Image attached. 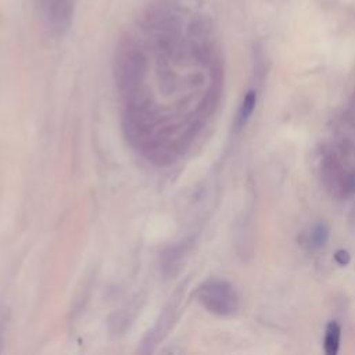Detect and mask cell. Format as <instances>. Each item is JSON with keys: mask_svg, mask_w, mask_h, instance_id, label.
<instances>
[{"mask_svg": "<svg viewBox=\"0 0 355 355\" xmlns=\"http://www.w3.org/2000/svg\"><path fill=\"white\" fill-rule=\"evenodd\" d=\"M196 0H154L139 21L140 36L125 35L114 55V76L129 141L155 164L178 159L214 112L220 79L208 25Z\"/></svg>", "mask_w": 355, "mask_h": 355, "instance_id": "1", "label": "cell"}, {"mask_svg": "<svg viewBox=\"0 0 355 355\" xmlns=\"http://www.w3.org/2000/svg\"><path fill=\"white\" fill-rule=\"evenodd\" d=\"M319 176L324 189L336 198L355 194V168H347L337 148L323 146L319 155Z\"/></svg>", "mask_w": 355, "mask_h": 355, "instance_id": "2", "label": "cell"}, {"mask_svg": "<svg viewBox=\"0 0 355 355\" xmlns=\"http://www.w3.org/2000/svg\"><path fill=\"white\" fill-rule=\"evenodd\" d=\"M196 298L204 309L220 318H232L240 309V295L234 286L225 279L205 280L197 287Z\"/></svg>", "mask_w": 355, "mask_h": 355, "instance_id": "3", "label": "cell"}, {"mask_svg": "<svg viewBox=\"0 0 355 355\" xmlns=\"http://www.w3.org/2000/svg\"><path fill=\"white\" fill-rule=\"evenodd\" d=\"M79 0H36V10L42 26L50 36L65 35L73 21Z\"/></svg>", "mask_w": 355, "mask_h": 355, "instance_id": "4", "label": "cell"}, {"mask_svg": "<svg viewBox=\"0 0 355 355\" xmlns=\"http://www.w3.org/2000/svg\"><path fill=\"white\" fill-rule=\"evenodd\" d=\"M257 98H258V94H257V90H254V89L248 90L244 94V97L240 103V107L237 110L236 121H234V126L237 130L243 129L247 125V122L250 121V118L252 116L255 107H257Z\"/></svg>", "mask_w": 355, "mask_h": 355, "instance_id": "5", "label": "cell"}, {"mask_svg": "<svg viewBox=\"0 0 355 355\" xmlns=\"http://www.w3.org/2000/svg\"><path fill=\"white\" fill-rule=\"evenodd\" d=\"M330 239V227L324 220H318L312 225L309 233L306 234V245L311 251L322 250Z\"/></svg>", "mask_w": 355, "mask_h": 355, "instance_id": "6", "label": "cell"}, {"mask_svg": "<svg viewBox=\"0 0 355 355\" xmlns=\"http://www.w3.org/2000/svg\"><path fill=\"white\" fill-rule=\"evenodd\" d=\"M341 341V326L336 320H330L326 324L324 338H323V349L327 355H337L340 349Z\"/></svg>", "mask_w": 355, "mask_h": 355, "instance_id": "7", "label": "cell"}, {"mask_svg": "<svg viewBox=\"0 0 355 355\" xmlns=\"http://www.w3.org/2000/svg\"><path fill=\"white\" fill-rule=\"evenodd\" d=\"M334 261L340 265V266H347L348 263H349V261H351V255H349V252L347 251V250H337L336 252H334Z\"/></svg>", "mask_w": 355, "mask_h": 355, "instance_id": "8", "label": "cell"}, {"mask_svg": "<svg viewBox=\"0 0 355 355\" xmlns=\"http://www.w3.org/2000/svg\"><path fill=\"white\" fill-rule=\"evenodd\" d=\"M6 315L3 311H0V352L3 351V345H4V331H6Z\"/></svg>", "mask_w": 355, "mask_h": 355, "instance_id": "9", "label": "cell"}]
</instances>
